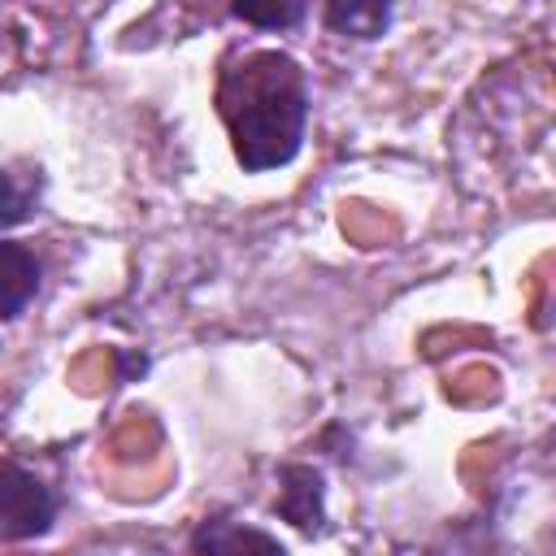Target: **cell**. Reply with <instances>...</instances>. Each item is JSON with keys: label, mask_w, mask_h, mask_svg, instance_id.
Masks as SVG:
<instances>
[{"label": "cell", "mask_w": 556, "mask_h": 556, "mask_svg": "<svg viewBox=\"0 0 556 556\" xmlns=\"http://www.w3.org/2000/svg\"><path fill=\"white\" fill-rule=\"evenodd\" d=\"M191 552H213V556H226V552H287L278 543V534H265V530H252V526H239V521H226V517H204L191 539H187Z\"/></svg>", "instance_id": "6"}, {"label": "cell", "mask_w": 556, "mask_h": 556, "mask_svg": "<svg viewBox=\"0 0 556 556\" xmlns=\"http://www.w3.org/2000/svg\"><path fill=\"white\" fill-rule=\"evenodd\" d=\"M395 0H321V26L339 39L374 43L391 30Z\"/></svg>", "instance_id": "5"}, {"label": "cell", "mask_w": 556, "mask_h": 556, "mask_svg": "<svg viewBox=\"0 0 556 556\" xmlns=\"http://www.w3.org/2000/svg\"><path fill=\"white\" fill-rule=\"evenodd\" d=\"M226 13L256 30H295L308 17V0H230Z\"/></svg>", "instance_id": "8"}, {"label": "cell", "mask_w": 556, "mask_h": 556, "mask_svg": "<svg viewBox=\"0 0 556 556\" xmlns=\"http://www.w3.org/2000/svg\"><path fill=\"white\" fill-rule=\"evenodd\" d=\"M56 513H61L56 491L39 473L4 456L0 460V543L43 539L56 526Z\"/></svg>", "instance_id": "2"}, {"label": "cell", "mask_w": 556, "mask_h": 556, "mask_svg": "<svg viewBox=\"0 0 556 556\" xmlns=\"http://www.w3.org/2000/svg\"><path fill=\"white\" fill-rule=\"evenodd\" d=\"M217 117L243 174H269L300 156L308 135V74L282 48L226 52L213 87Z\"/></svg>", "instance_id": "1"}, {"label": "cell", "mask_w": 556, "mask_h": 556, "mask_svg": "<svg viewBox=\"0 0 556 556\" xmlns=\"http://www.w3.org/2000/svg\"><path fill=\"white\" fill-rule=\"evenodd\" d=\"M39 278H43L39 256L9 235L0 243V317L4 321H17L26 313V304L39 295Z\"/></svg>", "instance_id": "4"}, {"label": "cell", "mask_w": 556, "mask_h": 556, "mask_svg": "<svg viewBox=\"0 0 556 556\" xmlns=\"http://www.w3.org/2000/svg\"><path fill=\"white\" fill-rule=\"evenodd\" d=\"M274 513H278L287 526H295L300 534H308V539L321 534V530H326V478H321V469L300 465V460L282 465V469H278Z\"/></svg>", "instance_id": "3"}, {"label": "cell", "mask_w": 556, "mask_h": 556, "mask_svg": "<svg viewBox=\"0 0 556 556\" xmlns=\"http://www.w3.org/2000/svg\"><path fill=\"white\" fill-rule=\"evenodd\" d=\"M39 195H43V169L39 165H17V161L4 165V174H0V222H4V230H17L35 213Z\"/></svg>", "instance_id": "7"}]
</instances>
